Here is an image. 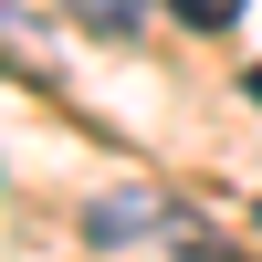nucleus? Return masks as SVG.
Returning a JSON list of instances; mask_svg holds the SVG:
<instances>
[{
  "label": "nucleus",
  "mask_w": 262,
  "mask_h": 262,
  "mask_svg": "<svg viewBox=\"0 0 262 262\" xmlns=\"http://www.w3.org/2000/svg\"><path fill=\"white\" fill-rule=\"evenodd\" d=\"M84 242H95V252H126V242L200 252V221H189L179 200H158V189H105V200H84Z\"/></svg>",
  "instance_id": "obj_1"
},
{
  "label": "nucleus",
  "mask_w": 262,
  "mask_h": 262,
  "mask_svg": "<svg viewBox=\"0 0 262 262\" xmlns=\"http://www.w3.org/2000/svg\"><path fill=\"white\" fill-rule=\"evenodd\" d=\"M147 11H158V0H74V21H95V32H137Z\"/></svg>",
  "instance_id": "obj_2"
},
{
  "label": "nucleus",
  "mask_w": 262,
  "mask_h": 262,
  "mask_svg": "<svg viewBox=\"0 0 262 262\" xmlns=\"http://www.w3.org/2000/svg\"><path fill=\"white\" fill-rule=\"evenodd\" d=\"M168 11L200 21V32H231V21H242V0H168Z\"/></svg>",
  "instance_id": "obj_3"
},
{
  "label": "nucleus",
  "mask_w": 262,
  "mask_h": 262,
  "mask_svg": "<svg viewBox=\"0 0 262 262\" xmlns=\"http://www.w3.org/2000/svg\"><path fill=\"white\" fill-rule=\"evenodd\" d=\"M242 84H252V105H262V63H252V74H242Z\"/></svg>",
  "instance_id": "obj_4"
}]
</instances>
